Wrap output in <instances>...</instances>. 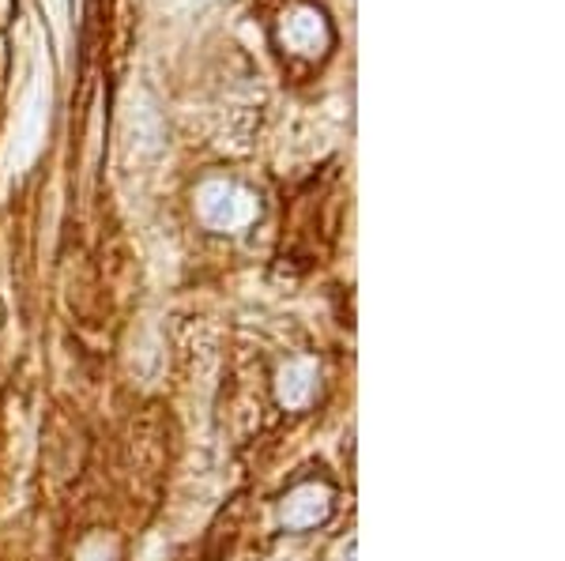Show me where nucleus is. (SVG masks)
<instances>
[{
    "label": "nucleus",
    "instance_id": "1",
    "mask_svg": "<svg viewBox=\"0 0 565 561\" xmlns=\"http://www.w3.org/2000/svg\"><path fill=\"white\" fill-rule=\"evenodd\" d=\"M200 212H204V219L218 226V230H234V226L249 223L253 204H249V196L238 193L234 185L212 181V185H204V193H200Z\"/></svg>",
    "mask_w": 565,
    "mask_h": 561
},
{
    "label": "nucleus",
    "instance_id": "2",
    "mask_svg": "<svg viewBox=\"0 0 565 561\" xmlns=\"http://www.w3.org/2000/svg\"><path fill=\"white\" fill-rule=\"evenodd\" d=\"M282 42L295 53H321L328 45V26L317 8H295L282 20Z\"/></svg>",
    "mask_w": 565,
    "mask_h": 561
}]
</instances>
